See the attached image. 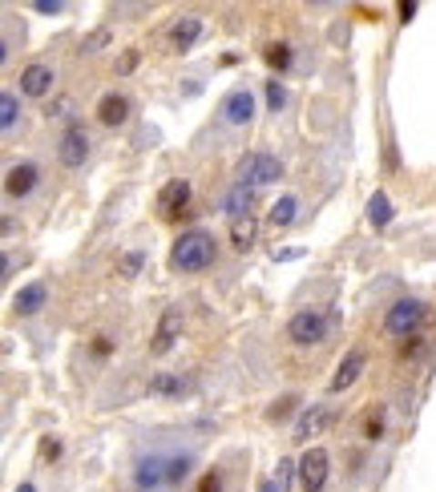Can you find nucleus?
Returning <instances> with one entry per match:
<instances>
[{
    "instance_id": "412c9836",
    "label": "nucleus",
    "mask_w": 436,
    "mask_h": 492,
    "mask_svg": "<svg viewBox=\"0 0 436 492\" xmlns=\"http://www.w3.org/2000/svg\"><path fill=\"white\" fill-rule=\"evenodd\" d=\"M218 210H222V215H227L230 222L250 218V210H255V190H250V186L230 182V186H227V194L218 198Z\"/></svg>"
},
{
    "instance_id": "4468645a",
    "label": "nucleus",
    "mask_w": 436,
    "mask_h": 492,
    "mask_svg": "<svg viewBox=\"0 0 436 492\" xmlns=\"http://www.w3.org/2000/svg\"><path fill=\"white\" fill-rule=\"evenodd\" d=\"M331 420H336V407H331L328 400L308 404V407L299 412V420H295V440L308 444V448H311V440H315V436L328 432V428H331Z\"/></svg>"
},
{
    "instance_id": "0eeeda50",
    "label": "nucleus",
    "mask_w": 436,
    "mask_h": 492,
    "mask_svg": "<svg viewBox=\"0 0 436 492\" xmlns=\"http://www.w3.org/2000/svg\"><path fill=\"white\" fill-rule=\"evenodd\" d=\"M45 182L41 162L33 157H21V162H8L5 166V202H29Z\"/></svg>"
},
{
    "instance_id": "f03ea898",
    "label": "nucleus",
    "mask_w": 436,
    "mask_h": 492,
    "mask_svg": "<svg viewBox=\"0 0 436 492\" xmlns=\"http://www.w3.org/2000/svg\"><path fill=\"white\" fill-rule=\"evenodd\" d=\"M336 323L340 315L331 307H299L283 323V339L291 347H323L331 339V331H336Z\"/></svg>"
},
{
    "instance_id": "2eb2a0df",
    "label": "nucleus",
    "mask_w": 436,
    "mask_h": 492,
    "mask_svg": "<svg viewBox=\"0 0 436 492\" xmlns=\"http://www.w3.org/2000/svg\"><path fill=\"white\" fill-rule=\"evenodd\" d=\"M202 33H207V21H202L198 13H182L178 21L170 25V33H166V49L170 53H190L194 45L202 41Z\"/></svg>"
},
{
    "instance_id": "2f4dec72",
    "label": "nucleus",
    "mask_w": 436,
    "mask_h": 492,
    "mask_svg": "<svg viewBox=\"0 0 436 492\" xmlns=\"http://www.w3.org/2000/svg\"><path fill=\"white\" fill-rule=\"evenodd\" d=\"M287 105V85L279 77H271L267 81V109H271V114H279V109Z\"/></svg>"
},
{
    "instance_id": "5701e85b",
    "label": "nucleus",
    "mask_w": 436,
    "mask_h": 492,
    "mask_svg": "<svg viewBox=\"0 0 436 492\" xmlns=\"http://www.w3.org/2000/svg\"><path fill=\"white\" fill-rule=\"evenodd\" d=\"M21 126H25L21 93L5 89V93H0V129H5V137H16V129H21Z\"/></svg>"
},
{
    "instance_id": "cd10ccee",
    "label": "nucleus",
    "mask_w": 436,
    "mask_h": 492,
    "mask_svg": "<svg viewBox=\"0 0 436 492\" xmlns=\"http://www.w3.org/2000/svg\"><path fill=\"white\" fill-rule=\"evenodd\" d=\"M190 492H227V472H222L218 464H210V468H202L198 477H194Z\"/></svg>"
},
{
    "instance_id": "f3484780",
    "label": "nucleus",
    "mask_w": 436,
    "mask_h": 492,
    "mask_svg": "<svg viewBox=\"0 0 436 492\" xmlns=\"http://www.w3.org/2000/svg\"><path fill=\"white\" fill-rule=\"evenodd\" d=\"M190 194H194V186H190V178H170L157 190V198H154V210L162 218H178L182 210L190 206Z\"/></svg>"
},
{
    "instance_id": "f257e3e1",
    "label": "nucleus",
    "mask_w": 436,
    "mask_h": 492,
    "mask_svg": "<svg viewBox=\"0 0 436 492\" xmlns=\"http://www.w3.org/2000/svg\"><path fill=\"white\" fill-rule=\"evenodd\" d=\"M218 263V238L202 226H190L174 238L170 246V271L174 275H202Z\"/></svg>"
},
{
    "instance_id": "dca6fc26",
    "label": "nucleus",
    "mask_w": 436,
    "mask_h": 492,
    "mask_svg": "<svg viewBox=\"0 0 436 492\" xmlns=\"http://www.w3.org/2000/svg\"><path fill=\"white\" fill-rule=\"evenodd\" d=\"M388 432H392V412H388V404H380V400L368 404L356 420V436L364 444H380V440H388Z\"/></svg>"
},
{
    "instance_id": "6e6552de",
    "label": "nucleus",
    "mask_w": 436,
    "mask_h": 492,
    "mask_svg": "<svg viewBox=\"0 0 436 492\" xmlns=\"http://www.w3.org/2000/svg\"><path fill=\"white\" fill-rule=\"evenodd\" d=\"M94 154V134L86 129V122H65L61 137H57V162L65 170H81Z\"/></svg>"
},
{
    "instance_id": "aec40b11",
    "label": "nucleus",
    "mask_w": 436,
    "mask_h": 492,
    "mask_svg": "<svg viewBox=\"0 0 436 492\" xmlns=\"http://www.w3.org/2000/svg\"><path fill=\"white\" fill-rule=\"evenodd\" d=\"M299 218H303V198L291 190L279 194V198L271 202V210H267V226L271 230H291Z\"/></svg>"
},
{
    "instance_id": "20e7f679",
    "label": "nucleus",
    "mask_w": 436,
    "mask_h": 492,
    "mask_svg": "<svg viewBox=\"0 0 436 492\" xmlns=\"http://www.w3.org/2000/svg\"><path fill=\"white\" fill-rule=\"evenodd\" d=\"M424 319H429V303L416 299V295H401V299H392V307L384 311V336L404 343V339L421 336Z\"/></svg>"
},
{
    "instance_id": "a878e982",
    "label": "nucleus",
    "mask_w": 436,
    "mask_h": 492,
    "mask_svg": "<svg viewBox=\"0 0 436 492\" xmlns=\"http://www.w3.org/2000/svg\"><path fill=\"white\" fill-rule=\"evenodd\" d=\"M396 218V206H392V198H388L384 190H376L372 198H368V222H372L376 230H384L388 222Z\"/></svg>"
},
{
    "instance_id": "4c0bfd02",
    "label": "nucleus",
    "mask_w": 436,
    "mask_h": 492,
    "mask_svg": "<svg viewBox=\"0 0 436 492\" xmlns=\"http://www.w3.org/2000/svg\"><path fill=\"white\" fill-rule=\"evenodd\" d=\"M259 492H279V485L275 480H259Z\"/></svg>"
},
{
    "instance_id": "7c9ffc66",
    "label": "nucleus",
    "mask_w": 436,
    "mask_h": 492,
    "mask_svg": "<svg viewBox=\"0 0 436 492\" xmlns=\"http://www.w3.org/2000/svg\"><path fill=\"white\" fill-rule=\"evenodd\" d=\"M424 347H429V339H424V331H421V336H412V339L396 343V359H401V364H412V359L421 356Z\"/></svg>"
},
{
    "instance_id": "4be33fe9",
    "label": "nucleus",
    "mask_w": 436,
    "mask_h": 492,
    "mask_svg": "<svg viewBox=\"0 0 436 492\" xmlns=\"http://www.w3.org/2000/svg\"><path fill=\"white\" fill-rule=\"evenodd\" d=\"M303 396L299 392H283V396H275L271 404H267V412H263V420L271 424V428H279V424L287 420H299V412H303Z\"/></svg>"
},
{
    "instance_id": "423d86ee",
    "label": "nucleus",
    "mask_w": 436,
    "mask_h": 492,
    "mask_svg": "<svg viewBox=\"0 0 436 492\" xmlns=\"http://www.w3.org/2000/svg\"><path fill=\"white\" fill-rule=\"evenodd\" d=\"M259 117V97L250 85L227 89V97L218 101V126L222 129H250Z\"/></svg>"
},
{
    "instance_id": "bb28decb",
    "label": "nucleus",
    "mask_w": 436,
    "mask_h": 492,
    "mask_svg": "<svg viewBox=\"0 0 436 492\" xmlns=\"http://www.w3.org/2000/svg\"><path fill=\"white\" fill-rule=\"evenodd\" d=\"M255 238H259V222H255V218H238V222H230V246H235L238 255L255 246Z\"/></svg>"
},
{
    "instance_id": "9b49d317",
    "label": "nucleus",
    "mask_w": 436,
    "mask_h": 492,
    "mask_svg": "<svg viewBox=\"0 0 436 492\" xmlns=\"http://www.w3.org/2000/svg\"><path fill=\"white\" fill-rule=\"evenodd\" d=\"M331 480V452L323 448V444H311V448H303L299 457V488L303 492H323Z\"/></svg>"
},
{
    "instance_id": "39448f33",
    "label": "nucleus",
    "mask_w": 436,
    "mask_h": 492,
    "mask_svg": "<svg viewBox=\"0 0 436 492\" xmlns=\"http://www.w3.org/2000/svg\"><path fill=\"white\" fill-rule=\"evenodd\" d=\"M279 178H283V162L271 150H250V154L238 157V166H235V182L238 186H250V190L275 186Z\"/></svg>"
},
{
    "instance_id": "ddd939ff",
    "label": "nucleus",
    "mask_w": 436,
    "mask_h": 492,
    "mask_svg": "<svg viewBox=\"0 0 436 492\" xmlns=\"http://www.w3.org/2000/svg\"><path fill=\"white\" fill-rule=\"evenodd\" d=\"M364 371H368V347H348L343 359L336 364V376L328 379V392L340 396V392H348V387H356Z\"/></svg>"
},
{
    "instance_id": "9d476101",
    "label": "nucleus",
    "mask_w": 436,
    "mask_h": 492,
    "mask_svg": "<svg viewBox=\"0 0 436 492\" xmlns=\"http://www.w3.org/2000/svg\"><path fill=\"white\" fill-rule=\"evenodd\" d=\"M94 117L101 129H126L129 122H134V97H129L126 89H109L97 97L94 105Z\"/></svg>"
},
{
    "instance_id": "6ab92c4d",
    "label": "nucleus",
    "mask_w": 436,
    "mask_h": 492,
    "mask_svg": "<svg viewBox=\"0 0 436 492\" xmlns=\"http://www.w3.org/2000/svg\"><path fill=\"white\" fill-rule=\"evenodd\" d=\"M190 392V379L182 376V371H150V379H146V396H154V400H182V396Z\"/></svg>"
},
{
    "instance_id": "f704fd0d",
    "label": "nucleus",
    "mask_w": 436,
    "mask_h": 492,
    "mask_svg": "<svg viewBox=\"0 0 436 492\" xmlns=\"http://www.w3.org/2000/svg\"><path fill=\"white\" fill-rule=\"evenodd\" d=\"M114 347H117V339L109 336V331H97V336H94V343H89V351H94V359H106V356H109V351H114Z\"/></svg>"
},
{
    "instance_id": "7ed1b4c3",
    "label": "nucleus",
    "mask_w": 436,
    "mask_h": 492,
    "mask_svg": "<svg viewBox=\"0 0 436 492\" xmlns=\"http://www.w3.org/2000/svg\"><path fill=\"white\" fill-rule=\"evenodd\" d=\"M129 492H170V452L142 448L129 460Z\"/></svg>"
},
{
    "instance_id": "b1692460",
    "label": "nucleus",
    "mask_w": 436,
    "mask_h": 492,
    "mask_svg": "<svg viewBox=\"0 0 436 492\" xmlns=\"http://www.w3.org/2000/svg\"><path fill=\"white\" fill-rule=\"evenodd\" d=\"M263 61H267V69L279 77V73H287L295 65V49H291V41H267L263 45Z\"/></svg>"
},
{
    "instance_id": "a211bd4d",
    "label": "nucleus",
    "mask_w": 436,
    "mask_h": 492,
    "mask_svg": "<svg viewBox=\"0 0 436 492\" xmlns=\"http://www.w3.org/2000/svg\"><path fill=\"white\" fill-rule=\"evenodd\" d=\"M45 307H49V283H45V278H33V283H25L21 291L13 295L16 319H33V315H41Z\"/></svg>"
},
{
    "instance_id": "e433bc0d",
    "label": "nucleus",
    "mask_w": 436,
    "mask_h": 492,
    "mask_svg": "<svg viewBox=\"0 0 436 492\" xmlns=\"http://www.w3.org/2000/svg\"><path fill=\"white\" fill-rule=\"evenodd\" d=\"M134 65H137V49H129L126 57H122V65H117V73H129V69H134Z\"/></svg>"
},
{
    "instance_id": "58836bf2",
    "label": "nucleus",
    "mask_w": 436,
    "mask_h": 492,
    "mask_svg": "<svg viewBox=\"0 0 436 492\" xmlns=\"http://www.w3.org/2000/svg\"><path fill=\"white\" fill-rule=\"evenodd\" d=\"M13 492H36V485H33V480H21V485H16Z\"/></svg>"
},
{
    "instance_id": "f8f14e48",
    "label": "nucleus",
    "mask_w": 436,
    "mask_h": 492,
    "mask_svg": "<svg viewBox=\"0 0 436 492\" xmlns=\"http://www.w3.org/2000/svg\"><path fill=\"white\" fill-rule=\"evenodd\" d=\"M57 89V69L49 61H29L21 73H16V93L29 101H45Z\"/></svg>"
},
{
    "instance_id": "c85d7f7f",
    "label": "nucleus",
    "mask_w": 436,
    "mask_h": 492,
    "mask_svg": "<svg viewBox=\"0 0 436 492\" xmlns=\"http://www.w3.org/2000/svg\"><path fill=\"white\" fill-rule=\"evenodd\" d=\"M65 457V440L57 432H49V436H41V444H36V460L41 464H57Z\"/></svg>"
},
{
    "instance_id": "473e14b6",
    "label": "nucleus",
    "mask_w": 436,
    "mask_h": 492,
    "mask_svg": "<svg viewBox=\"0 0 436 492\" xmlns=\"http://www.w3.org/2000/svg\"><path fill=\"white\" fill-rule=\"evenodd\" d=\"M109 41H114V33H109V29H94L86 41H81V53H86V57H94V53H101Z\"/></svg>"
},
{
    "instance_id": "c756f323",
    "label": "nucleus",
    "mask_w": 436,
    "mask_h": 492,
    "mask_svg": "<svg viewBox=\"0 0 436 492\" xmlns=\"http://www.w3.org/2000/svg\"><path fill=\"white\" fill-rule=\"evenodd\" d=\"M275 485H279V492H291V485H299V457H283L279 460Z\"/></svg>"
},
{
    "instance_id": "393cba45",
    "label": "nucleus",
    "mask_w": 436,
    "mask_h": 492,
    "mask_svg": "<svg viewBox=\"0 0 436 492\" xmlns=\"http://www.w3.org/2000/svg\"><path fill=\"white\" fill-rule=\"evenodd\" d=\"M194 468H198V460H194V452H170V492H178L187 480L194 477Z\"/></svg>"
},
{
    "instance_id": "c9c22d12",
    "label": "nucleus",
    "mask_w": 436,
    "mask_h": 492,
    "mask_svg": "<svg viewBox=\"0 0 436 492\" xmlns=\"http://www.w3.org/2000/svg\"><path fill=\"white\" fill-rule=\"evenodd\" d=\"M29 8H33V13H45V16H61L69 5H65V0H33Z\"/></svg>"
},
{
    "instance_id": "1a4fd4ad",
    "label": "nucleus",
    "mask_w": 436,
    "mask_h": 492,
    "mask_svg": "<svg viewBox=\"0 0 436 492\" xmlns=\"http://www.w3.org/2000/svg\"><path fill=\"white\" fill-rule=\"evenodd\" d=\"M182 331H187V307L182 303H170V307H162L154 323V336H150V356H170L174 347H178Z\"/></svg>"
},
{
    "instance_id": "72a5a7b5",
    "label": "nucleus",
    "mask_w": 436,
    "mask_h": 492,
    "mask_svg": "<svg viewBox=\"0 0 436 492\" xmlns=\"http://www.w3.org/2000/svg\"><path fill=\"white\" fill-rule=\"evenodd\" d=\"M146 266V255L142 250H129V255H122V266H117V275L122 278H137V271Z\"/></svg>"
}]
</instances>
